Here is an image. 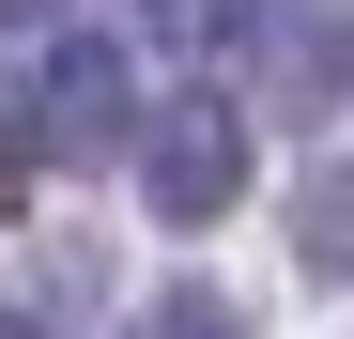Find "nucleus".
I'll return each mask as SVG.
<instances>
[{
    "label": "nucleus",
    "instance_id": "7ed1b4c3",
    "mask_svg": "<svg viewBox=\"0 0 354 339\" xmlns=\"http://www.w3.org/2000/svg\"><path fill=\"white\" fill-rule=\"evenodd\" d=\"M292 232H308V277H354V170H308Z\"/></svg>",
    "mask_w": 354,
    "mask_h": 339
},
{
    "label": "nucleus",
    "instance_id": "423d86ee",
    "mask_svg": "<svg viewBox=\"0 0 354 339\" xmlns=\"http://www.w3.org/2000/svg\"><path fill=\"white\" fill-rule=\"evenodd\" d=\"M0 31H46V0H0Z\"/></svg>",
    "mask_w": 354,
    "mask_h": 339
},
{
    "label": "nucleus",
    "instance_id": "39448f33",
    "mask_svg": "<svg viewBox=\"0 0 354 339\" xmlns=\"http://www.w3.org/2000/svg\"><path fill=\"white\" fill-rule=\"evenodd\" d=\"M139 31H154V46H231L247 0H139Z\"/></svg>",
    "mask_w": 354,
    "mask_h": 339
},
{
    "label": "nucleus",
    "instance_id": "20e7f679",
    "mask_svg": "<svg viewBox=\"0 0 354 339\" xmlns=\"http://www.w3.org/2000/svg\"><path fill=\"white\" fill-rule=\"evenodd\" d=\"M124 339H247V309H231V293H201V277H185V293H154Z\"/></svg>",
    "mask_w": 354,
    "mask_h": 339
},
{
    "label": "nucleus",
    "instance_id": "f257e3e1",
    "mask_svg": "<svg viewBox=\"0 0 354 339\" xmlns=\"http://www.w3.org/2000/svg\"><path fill=\"white\" fill-rule=\"evenodd\" d=\"M139 139H154V108H139L108 31H62L46 77H0V154H31V170H93V154H139Z\"/></svg>",
    "mask_w": 354,
    "mask_h": 339
},
{
    "label": "nucleus",
    "instance_id": "f03ea898",
    "mask_svg": "<svg viewBox=\"0 0 354 339\" xmlns=\"http://www.w3.org/2000/svg\"><path fill=\"white\" fill-rule=\"evenodd\" d=\"M231 185H247V124H231V93H185V108H154V139H139V201L169 216V232L231 216Z\"/></svg>",
    "mask_w": 354,
    "mask_h": 339
},
{
    "label": "nucleus",
    "instance_id": "0eeeda50",
    "mask_svg": "<svg viewBox=\"0 0 354 339\" xmlns=\"http://www.w3.org/2000/svg\"><path fill=\"white\" fill-rule=\"evenodd\" d=\"M0 339H46V324H31V309H0Z\"/></svg>",
    "mask_w": 354,
    "mask_h": 339
}]
</instances>
